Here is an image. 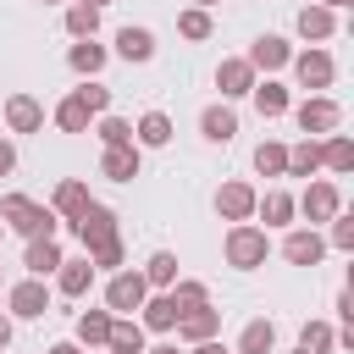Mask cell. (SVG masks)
Wrapping results in <instances>:
<instances>
[{"mask_svg":"<svg viewBox=\"0 0 354 354\" xmlns=\"http://www.w3.org/2000/svg\"><path fill=\"white\" fill-rule=\"evenodd\" d=\"M0 221H6V232H22V238H55L61 232V216L50 205L28 199V194H6L0 199Z\"/></svg>","mask_w":354,"mask_h":354,"instance_id":"cell-1","label":"cell"},{"mask_svg":"<svg viewBox=\"0 0 354 354\" xmlns=\"http://www.w3.org/2000/svg\"><path fill=\"white\" fill-rule=\"evenodd\" d=\"M221 254H227L232 271H260L271 260V232L254 227V221H232L227 238H221Z\"/></svg>","mask_w":354,"mask_h":354,"instance_id":"cell-2","label":"cell"},{"mask_svg":"<svg viewBox=\"0 0 354 354\" xmlns=\"http://www.w3.org/2000/svg\"><path fill=\"white\" fill-rule=\"evenodd\" d=\"M293 77H299V88L304 94H321V88H332L337 83V61H332V50L326 44H304V50H293Z\"/></svg>","mask_w":354,"mask_h":354,"instance_id":"cell-3","label":"cell"},{"mask_svg":"<svg viewBox=\"0 0 354 354\" xmlns=\"http://www.w3.org/2000/svg\"><path fill=\"white\" fill-rule=\"evenodd\" d=\"M288 111H293V122H299L304 138H326V133L343 127V105H337L332 94H304V100L288 105Z\"/></svg>","mask_w":354,"mask_h":354,"instance_id":"cell-4","label":"cell"},{"mask_svg":"<svg viewBox=\"0 0 354 354\" xmlns=\"http://www.w3.org/2000/svg\"><path fill=\"white\" fill-rule=\"evenodd\" d=\"M293 210H299L310 227H326V221L343 210V188H337V183H326V177H310V183H304V194L293 199Z\"/></svg>","mask_w":354,"mask_h":354,"instance_id":"cell-5","label":"cell"},{"mask_svg":"<svg viewBox=\"0 0 354 354\" xmlns=\"http://www.w3.org/2000/svg\"><path fill=\"white\" fill-rule=\"evenodd\" d=\"M144 299H149L144 271H133V266L111 271V282H105V310H111V315H138V304H144Z\"/></svg>","mask_w":354,"mask_h":354,"instance_id":"cell-6","label":"cell"},{"mask_svg":"<svg viewBox=\"0 0 354 354\" xmlns=\"http://www.w3.org/2000/svg\"><path fill=\"white\" fill-rule=\"evenodd\" d=\"M6 315H11V321H39V315H50V288H44V277L11 282V288H6Z\"/></svg>","mask_w":354,"mask_h":354,"instance_id":"cell-7","label":"cell"},{"mask_svg":"<svg viewBox=\"0 0 354 354\" xmlns=\"http://www.w3.org/2000/svg\"><path fill=\"white\" fill-rule=\"evenodd\" d=\"M66 227L77 232V243H83V249H94V243H105V238H116V232H122V216H116L111 205L88 199V205H83V216H77V221H66Z\"/></svg>","mask_w":354,"mask_h":354,"instance_id":"cell-8","label":"cell"},{"mask_svg":"<svg viewBox=\"0 0 354 354\" xmlns=\"http://www.w3.org/2000/svg\"><path fill=\"white\" fill-rule=\"evenodd\" d=\"M144 171V149L138 144H105L100 149V177L105 183H133Z\"/></svg>","mask_w":354,"mask_h":354,"instance_id":"cell-9","label":"cell"},{"mask_svg":"<svg viewBox=\"0 0 354 354\" xmlns=\"http://www.w3.org/2000/svg\"><path fill=\"white\" fill-rule=\"evenodd\" d=\"M254 183H243V177H232V183H221L216 188V216L221 221H254Z\"/></svg>","mask_w":354,"mask_h":354,"instance_id":"cell-10","label":"cell"},{"mask_svg":"<svg viewBox=\"0 0 354 354\" xmlns=\"http://www.w3.org/2000/svg\"><path fill=\"white\" fill-rule=\"evenodd\" d=\"M282 260H288V266H321V260H326V238H321V227H288V238H282Z\"/></svg>","mask_w":354,"mask_h":354,"instance_id":"cell-11","label":"cell"},{"mask_svg":"<svg viewBox=\"0 0 354 354\" xmlns=\"http://www.w3.org/2000/svg\"><path fill=\"white\" fill-rule=\"evenodd\" d=\"M243 61H249L254 72H266V77H271V72H282V66L293 61V44H288L282 33H260V39L249 44V55H243Z\"/></svg>","mask_w":354,"mask_h":354,"instance_id":"cell-12","label":"cell"},{"mask_svg":"<svg viewBox=\"0 0 354 354\" xmlns=\"http://www.w3.org/2000/svg\"><path fill=\"white\" fill-rule=\"evenodd\" d=\"M254 83H260V72H254L243 55H227V61L216 66V88H221V100H249Z\"/></svg>","mask_w":354,"mask_h":354,"instance_id":"cell-13","label":"cell"},{"mask_svg":"<svg viewBox=\"0 0 354 354\" xmlns=\"http://www.w3.org/2000/svg\"><path fill=\"white\" fill-rule=\"evenodd\" d=\"M293 28H299V39H304V44H326V39L337 33V11L315 0V6H304V11L293 17Z\"/></svg>","mask_w":354,"mask_h":354,"instance_id":"cell-14","label":"cell"},{"mask_svg":"<svg viewBox=\"0 0 354 354\" xmlns=\"http://www.w3.org/2000/svg\"><path fill=\"white\" fill-rule=\"evenodd\" d=\"M94 277H100V271L88 266V254L61 260V266H55V293H61V299H83V293L94 288Z\"/></svg>","mask_w":354,"mask_h":354,"instance_id":"cell-15","label":"cell"},{"mask_svg":"<svg viewBox=\"0 0 354 354\" xmlns=\"http://www.w3.org/2000/svg\"><path fill=\"white\" fill-rule=\"evenodd\" d=\"M171 332H177L183 343H205V337H216V332H221V310H216V304H199V310H183Z\"/></svg>","mask_w":354,"mask_h":354,"instance_id":"cell-16","label":"cell"},{"mask_svg":"<svg viewBox=\"0 0 354 354\" xmlns=\"http://www.w3.org/2000/svg\"><path fill=\"white\" fill-rule=\"evenodd\" d=\"M199 133H205V144H232L238 138V111L221 100V105H205L199 111Z\"/></svg>","mask_w":354,"mask_h":354,"instance_id":"cell-17","label":"cell"},{"mask_svg":"<svg viewBox=\"0 0 354 354\" xmlns=\"http://www.w3.org/2000/svg\"><path fill=\"white\" fill-rule=\"evenodd\" d=\"M88 199H94V194H88V183H83V177H61V183H55V194H50V210H55L61 221H77Z\"/></svg>","mask_w":354,"mask_h":354,"instance_id":"cell-18","label":"cell"},{"mask_svg":"<svg viewBox=\"0 0 354 354\" xmlns=\"http://www.w3.org/2000/svg\"><path fill=\"white\" fill-rule=\"evenodd\" d=\"M254 216H260L266 232H271V227H293L299 210H293V194H288V188H266V194H254Z\"/></svg>","mask_w":354,"mask_h":354,"instance_id":"cell-19","label":"cell"},{"mask_svg":"<svg viewBox=\"0 0 354 354\" xmlns=\"http://www.w3.org/2000/svg\"><path fill=\"white\" fill-rule=\"evenodd\" d=\"M232 354H277V321H271V315L243 321V332H238Z\"/></svg>","mask_w":354,"mask_h":354,"instance_id":"cell-20","label":"cell"},{"mask_svg":"<svg viewBox=\"0 0 354 354\" xmlns=\"http://www.w3.org/2000/svg\"><path fill=\"white\" fill-rule=\"evenodd\" d=\"M116 55L127 61V66H144V61H155V33L149 28H116Z\"/></svg>","mask_w":354,"mask_h":354,"instance_id":"cell-21","label":"cell"},{"mask_svg":"<svg viewBox=\"0 0 354 354\" xmlns=\"http://www.w3.org/2000/svg\"><path fill=\"white\" fill-rule=\"evenodd\" d=\"M105 61H111V50H105L100 39H72V50H66V66H72L77 77H100Z\"/></svg>","mask_w":354,"mask_h":354,"instance_id":"cell-22","label":"cell"},{"mask_svg":"<svg viewBox=\"0 0 354 354\" xmlns=\"http://www.w3.org/2000/svg\"><path fill=\"white\" fill-rule=\"evenodd\" d=\"M44 127V105L33 94H11L6 100V133H39Z\"/></svg>","mask_w":354,"mask_h":354,"instance_id":"cell-23","label":"cell"},{"mask_svg":"<svg viewBox=\"0 0 354 354\" xmlns=\"http://www.w3.org/2000/svg\"><path fill=\"white\" fill-rule=\"evenodd\" d=\"M171 133H177V127H171L166 111H144V116L133 122V144H138V149H166Z\"/></svg>","mask_w":354,"mask_h":354,"instance_id":"cell-24","label":"cell"},{"mask_svg":"<svg viewBox=\"0 0 354 354\" xmlns=\"http://www.w3.org/2000/svg\"><path fill=\"white\" fill-rule=\"evenodd\" d=\"M177 315H183V310H177L171 293H149V299L138 304V326H144V332H171Z\"/></svg>","mask_w":354,"mask_h":354,"instance_id":"cell-25","label":"cell"},{"mask_svg":"<svg viewBox=\"0 0 354 354\" xmlns=\"http://www.w3.org/2000/svg\"><path fill=\"white\" fill-rule=\"evenodd\" d=\"M144 326H138V315H111V332H105V348L111 354H144Z\"/></svg>","mask_w":354,"mask_h":354,"instance_id":"cell-26","label":"cell"},{"mask_svg":"<svg viewBox=\"0 0 354 354\" xmlns=\"http://www.w3.org/2000/svg\"><path fill=\"white\" fill-rule=\"evenodd\" d=\"M66 254H61V243L55 238H28V249H22V266H28V277H55V266H61Z\"/></svg>","mask_w":354,"mask_h":354,"instance_id":"cell-27","label":"cell"},{"mask_svg":"<svg viewBox=\"0 0 354 354\" xmlns=\"http://www.w3.org/2000/svg\"><path fill=\"white\" fill-rule=\"evenodd\" d=\"M61 28H66V39H94V33H100V6H88V0H66Z\"/></svg>","mask_w":354,"mask_h":354,"instance_id":"cell-28","label":"cell"},{"mask_svg":"<svg viewBox=\"0 0 354 354\" xmlns=\"http://www.w3.org/2000/svg\"><path fill=\"white\" fill-rule=\"evenodd\" d=\"M249 100H254V111L266 116V122H277V116H288V105H293V94L277 83V77H266V83H254L249 88Z\"/></svg>","mask_w":354,"mask_h":354,"instance_id":"cell-29","label":"cell"},{"mask_svg":"<svg viewBox=\"0 0 354 354\" xmlns=\"http://www.w3.org/2000/svg\"><path fill=\"white\" fill-rule=\"evenodd\" d=\"M321 171H337V177L354 171V138L348 133H326L321 138Z\"/></svg>","mask_w":354,"mask_h":354,"instance_id":"cell-30","label":"cell"},{"mask_svg":"<svg viewBox=\"0 0 354 354\" xmlns=\"http://www.w3.org/2000/svg\"><path fill=\"white\" fill-rule=\"evenodd\" d=\"M138 271H144L149 293H166V288H171V282L183 277V271H177V254H171V249H155V254H149V260H144Z\"/></svg>","mask_w":354,"mask_h":354,"instance_id":"cell-31","label":"cell"},{"mask_svg":"<svg viewBox=\"0 0 354 354\" xmlns=\"http://www.w3.org/2000/svg\"><path fill=\"white\" fill-rule=\"evenodd\" d=\"M321 171V138H299L293 149H288V177H315Z\"/></svg>","mask_w":354,"mask_h":354,"instance_id":"cell-32","label":"cell"},{"mask_svg":"<svg viewBox=\"0 0 354 354\" xmlns=\"http://www.w3.org/2000/svg\"><path fill=\"white\" fill-rule=\"evenodd\" d=\"M254 171H260V177H288V144L260 138V144H254Z\"/></svg>","mask_w":354,"mask_h":354,"instance_id":"cell-33","label":"cell"},{"mask_svg":"<svg viewBox=\"0 0 354 354\" xmlns=\"http://www.w3.org/2000/svg\"><path fill=\"white\" fill-rule=\"evenodd\" d=\"M111 332V310H77V343L83 348H105Z\"/></svg>","mask_w":354,"mask_h":354,"instance_id":"cell-34","label":"cell"},{"mask_svg":"<svg viewBox=\"0 0 354 354\" xmlns=\"http://www.w3.org/2000/svg\"><path fill=\"white\" fill-rule=\"evenodd\" d=\"M299 348L304 354H332L337 348V326L332 321H304L299 326Z\"/></svg>","mask_w":354,"mask_h":354,"instance_id":"cell-35","label":"cell"},{"mask_svg":"<svg viewBox=\"0 0 354 354\" xmlns=\"http://www.w3.org/2000/svg\"><path fill=\"white\" fill-rule=\"evenodd\" d=\"M83 254H88L94 271H122V266H127V243H122V232L105 238V243H94V249H83Z\"/></svg>","mask_w":354,"mask_h":354,"instance_id":"cell-36","label":"cell"},{"mask_svg":"<svg viewBox=\"0 0 354 354\" xmlns=\"http://www.w3.org/2000/svg\"><path fill=\"white\" fill-rule=\"evenodd\" d=\"M88 122H94V116H88V105H83L77 94H66V100L55 105V127H61V133H88Z\"/></svg>","mask_w":354,"mask_h":354,"instance_id":"cell-37","label":"cell"},{"mask_svg":"<svg viewBox=\"0 0 354 354\" xmlns=\"http://www.w3.org/2000/svg\"><path fill=\"white\" fill-rule=\"evenodd\" d=\"M177 33L199 44V39H210V33H216V22H210V11H205V6H188V11H177Z\"/></svg>","mask_w":354,"mask_h":354,"instance_id":"cell-38","label":"cell"},{"mask_svg":"<svg viewBox=\"0 0 354 354\" xmlns=\"http://www.w3.org/2000/svg\"><path fill=\"white\" fill-rule=\"evenodd\" d=\"M166 293L177 299V310H199V304H210V288H205V282H194V277H177Z\"/></svg>","mask_w":354,"mask_h":354,"instance_id":"cell-39","label":"cell"},{"mask_svg":"<svg viewBox=\"0 0 354 354\" xmlns=\"http://www.w3.org/2000/svg\"><path fill=\"white\" fill-rule=\"evenodd\" d=\"M94 133H100V144H133V122L127 116H94Z\"/></svg>","mask_w":354,"mask_h":354,"instance_id":"cell-40","label":"cell"},{"mask_svg":"<svg viewBox=\"0 0 354 354\" xmlns=\"http://www.w3.org/2000/svg\"><path fill=\"white\" fill-rule=\"evenodd\" d=\"M326 249H343V254H354V216H348V210H337V216L326 221Z\"/></svg>","mask_w":354,"mask_h":354,"instance_id":"cell-41","label":"cell"},{"mask_svg":"<svg viewBox=\"0 0 354 354\" xmlns=\"http://www.w3.org/2000/svg\"><path fill=\"white\" fill-rule=\"evenodd\" d=\"M72 94L88 105V116H105V111H111V88H105V83H94V77H83V88H72Z\"/></svg>","mask_w":354,"mask_h":354,"instance_id":"cell-42","label":"cell"},{"mask_svg":"<svg viewBox=\"0 0 354 354\" xmlns=\"http://www.w3.org/2000/svg\"><path fill=\"white\" fill-rule=\"evenodd\" d=\"M11 171H17V144L0 138V177H11Z\"/></svg>","mask_w":354,"mask_h":354,"instance_id":"cell-43","label":"cell"},{"mask_svg":"<svg viewBox=\"0 0 354 354\" xmlns=\"http://www.w3.org/2000/svg\"><path fill=\"white\" fill-rule=\"evenodd\" d=\"M188 354H232L221 337H205V343H188Z\"/></svg>","mask_w":354,"mask_h":354,"instance_id":"cell-44","label":"cell"},{"mask_svg":"<svg viewBox=\"0 0 354 354\" xmlns=\"http://www.w3.org/2000/svg\"><path fill=\"white\" fill-rule=\"evenodd\" d=\"M44 354H88V348H83V343H50Z\"/></svg>","mask_w":354,"mask_h":354,"instance_id":"cell-45","label":"cell"},{"mask_svg":"<svg viewBox=\"0 0 354 354\" xmlns=\"http://www.w3.org/2000/svg\"><path fill=\"white\" fill-rule=\"evenodd\" d=\"M144 354H183L177 343H144Z\"/></svg>","mask_w":354,"mask_h":354,"instance_id":"cell-46","label":"cell"},{"mask_svg":"<svg viewBox=\"0 0 354 354\" xmlns=\"http://www.w3.org/2000/svg\"><path fill=\"white\" fill-rule=\"evenodd\" d=\"M0 348H11V315H0Z\"/></svg>","mask_w":354,"mask_h":354,"instance_id":"cell-47","label":"cell"},{"mask_svg":"<svg viewBox=\"0 0 354 354\" xmlns=\"http://www.w3.org/2000/svg\"><path fill=\"white\" fill-rule=\"evenodd\" d=\"M321 6H332V11H343V6H354V0H321Z\"/></svg>","mask_w":354,"mask_h":354,"instance_id":"cell-48","label":"cell"},{"mask_svg":"<svg viewBox=\"0 0 354 354\" xmlns=\"http://www.w3.org/2000/svg\"><path fill=\"white\" fill-rule=\"evenodd\" d=\"M194 6H205V11H210V6H221V0H194Z\"/></svg>","mask_w":354,"mask_h":354,"instance_id":"cell-49","label":"cell"},{"mask_svg":"<svg viewBox=\"0 0 354 354\" xmlns=\"http://www.w3.org/2000/svg\"><path fill=\"white\" fill-rule=\"evenodd\" d=\"M88 6H100V11H105V6H111V0H88Z\"/></svg>","mask_w":354,"mask_h":354,"instance_id":"cell-50","label":"cell"},{"mask_svg":"<svg viewBox=\"0 0 354 354\" xmlns=\"http://www.w3.org/2000/svg\"><path fill=\"white\" fill-rule=\"evenodd\" d=\"M44 6H66V0H44Z\"/></svg>","mask_w":354,"mask_h":354,"instance_id":"cell-51","label":"cell"},{"mask_svg":"<svg viewBox=\"0 0 354 354\" xmlns=\"http://www.w3.org/2000/svg\"><path fill=\"white\" fill-rule=\"evenodd\" d=\"M0 238H6V221H0Z\"/></svg>","mask_w":354,"mask_h":354,"instance_id":"cell-52","label":"cell"},{"mask_svg":"<svg viewBox=\"0 0 354 354\" xmlns=\"http://www.w3.org/2000/svg\"><path fill=\"white\" fill-rule=\"evenodd\" d=\"M293 354H304V348H293Z\"/></svg>","mask_w":354,"mask_h":354,"instance_id":"cell-53","label":"cell"},{"mask_svg":"<svg viewBox=\"0 0 354 354\" xmlns=\"http://www.w3.org/2000/svg\"><path fill=\"white\" fill-rule=\"evenodd\" d=\"M0 282H6V277H0Z\"/></svg>","mask_w":354,"mask_h":354,"instance_id":"cell-54","label":"cell"},{"mask_svg":"<svg viewBox=\"0 0 354 354\" xmlns=\"http://www.w3.org/2000/svg\"><path fill=\"white\" fill-rule=\"evenodd\" d=\"M0 354H6V348H0Z\"/></svg>","mask_w":354,"mask_h":354,"instance_id":"cell-55","label":"cell"}]
</instances>
